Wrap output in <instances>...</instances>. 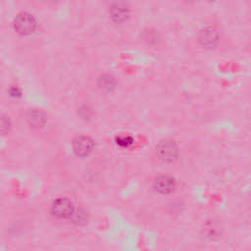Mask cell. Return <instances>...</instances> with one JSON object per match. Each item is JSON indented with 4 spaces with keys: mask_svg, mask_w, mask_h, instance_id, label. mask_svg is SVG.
<instances>
[{
    "mask_svg": "<svg viewBox=\"0 0 251 251\" xmlns=\"http://www.w3.org/2000/svg\"><path fill=\"white\" fill-rule=\"evenodd\" d=\"M158 157L165 163H174L178 157V146L172 139L161 140L156 147Z\"/></svg>",
    "mask_w": 251,
    "mask_h": 251,
    "instance_id": "1",
    "label": "cell"
},
{
    "mask_svg": "<svg viewBox=\"0 0 251 251\" xmlns=\"http://www.w3.org/2000/svg\"><path fill=\"white\" fill-rule=\"evenodd\" d=\"M36 27V21L32 15L26 12L18 14L14 20V29L21 35L31 34Z\"/></svg>",
    "mask_w": 251,
    "mask_h": 251,
    "instance_id": "2",
    "label": "cell"
},
{
    "mask_svg": "<svg viewBox=\"0 0 251 251\" xmlns=\"http://www.w3.org/2000/svg\"><path fill=\"white\" fill-rule=\"evenodd\" d=\"M51 212L57 218L69 219L72 218L75 212V206L68 198H58L53 202Z\"/></svg>",
    "mask_w": 251,
    "mask_h": 251,
    "instance_id": "3",
    "label": "cell"
},
{
    "mask_svg": "<svg viewBox=\"0 0 251 251\" xmlns=\"http://www.w3.org/2000/svg\"><path fill=\"white\" fill-rule=\"evenodd\" d=\"M198 41L205 48H214L219 42V32L214 25H205L198 32Z\"/></svg>",
    "mask_w": 251,
    "mask_h": 251,
    "instance_id": "4",
    "label": "cell"
},
{
    "mask_svg": "<svg viewBox=\"0 0 251 251\" xmlns=\"http://www.w3.org/2000/svg\"><path fill=\"white\" fill-rule=\"evenodd\" d=\"M94 147V142L91 137L81 134L77 135L73 141L74 152L79 157H85L89 155Z\"/></svg>",
    "mask_w": 251,
    "mask_h": 251,
    "instance_id": "5",
    "label": "cell"
},
{
    "mask_svg": "<svg viewBox=\"0 0 251 251\" xmlns=\"http://www.w3.org/2000/svg\"><path fill=\"white\" fill-rule=\"evenodd\" d=\"M109 17L111 20L116 24H122L127 20L129 17V9L126 3L118 1L114 2L110 5L109 10Z\"/></svg>",
    "mask_w": 251,
    "mask_h": 251,
    "instance_id": "6",
    "label": "cell"
},
{
    "mask_svg": "<svg viewBox=\"0 0 251 251\" xmlns=\"http://www.w3.org/2000/svg\"><path fill=\"white\" fill-rule=\"evenodd\" d=\"M176 180L169 176H160L153 181L154 189L161 194H170L176 189Z\"/></svg>",
    "mask_w": 251,
    "mask_h": 251,
    "instance_id": "7",
    "label": "cell"
},
{
    "mask_svg": "<svg viewBox=\"0 0 251 251\" xmlns=\"http://www.w3.org/2000/svg\"><path fill=\"white\" fill-rule=\"evenodd\" d=\"M25 121L30 127L38 129L46 124V115L39 109H29L25 114Z\"/></svg>",
    "mask_w": 251,
    "mask_h": 251,
    "instance_id": "8",
    "label": "cell"
},
{
    "mask_svg": "<svg viewBox=\"0 0 251 251\" xmlns=\"http://www.w3.org/2000/svg\"><path fill=\"white\" fill-rule=\"evenodd\" d=\"M97 85L101 91L111 92L116 87V79L113 75L109 74H104L99 76Z\"/></svg>",
    "mask_w": 251,
    "mask_h": 251,
    "instance_id": "9",
    "label": "cell"
},
{
    "mask_svg": "<svg viewBox=\"0 0 251 251\" xmlns=\"http://www.w3.org/2000/svg\"><path fill=\"white\" fill-rule=\"evenodd\" d=\"M11 128V122L8 117L0 114V135L7 133Z\"/></svg>",
    "mask_w": 251,
    "mask_h": 251,
    "instance_id": "10",
    "label": "cell"
},
{
    "mask_svg": "<svg viewBox=\"0 0 251 251\" xmlns=\"http://www.w3.org/2000/svg\"><path fill=\"white\" fill-rule=\"evenodd\" d=\"M72 217H74V222L76 225H84L87 222V215L84 211H80V210L77 212L75 211Z\"/></svg>",
    "mask_w": 251,
    "mask_h": 251,
    "instance_id": "11",
    "label": "cell"
},
{
    "mask_svg": "<svg viewBox=\"0 0 251 251\" xmlns=\"http://www.w3.org/2000/svg\"><path fill=\"white\" fill-rule=\"evenodd\" d=\"M132 141H133V139L128 135H126V136L121 135V136L117 137V139H116L117 144L121 147H124V148H127L128 146H130L132 144Z\"/></svg>",
    "mask_w": 251,
    "mask_h": 251,
    "instance_id": "12",
    "label": "cell"
},
{
    "mask_svg": "<svg viewBox=\"0 0 251 251\" xmlns=\"http://www.w3.org/2000/svg\"><path fill=\"white\" fill-rule=\"evenodd\" d=\"M186 2H189V3H191V2H194L195 0H185Z\"/></svg>",
    "mask_w": 251,
    "mask_h": 251,
    "instance_id": "13",
    "label": "cell"
},
{
    "mask_svg": "<svg viewBox=\"0 0 251 251\" xmlns=\"http://www.w3.org/2000/svg\"><path fill=\"white\" fill-rule=\"evenodd\" d=\"M49 1H53V2H55V1H58V0H49Z\"/></svg>",
    "mask_w": 251,
    "mask_h": 251,
    "instance_id": "14",
    "label": "cell"
}]
</instances>
